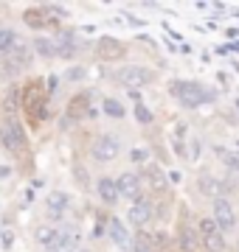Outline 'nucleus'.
I'll use <instances>...</instances> for the list:
<instances>
[{"instance_id": "obj_5", "label": "nucleus", "mask_w": 239, "mask_h": 252, "mask_svg": "<svg viewBox=\"0 0 239 252\" xmlns=\"http://www.w3.org/2000/svg\"><path fill=\"white\" fill-rule=\"evenodd\" d=\"M214 224L220 227V233L234 230V224H237V213H234V207H231L228 199H214Z\"/></svg>"}, {"instance_id": "obj_16", "label": "nucleus", "mask_w": 239, "mask_h": 252, "mask_svg": "<svg viewBox=\"0 0 239 252\" xmlns=\"http://www.w3.org/2000/svg\"><path fill=\"white\" fill-rule=\"evenodd\" d=\"M107 233H110V238L119 247H132V238H129V233H127V227H124V221H119V219H110V224H107Z\"/></svg>"}, {"instance_id": "obj_12", "label": "nucleus", "mask_w": 239, "mask_h": 252, "mask_svg": "<svg viewBox=\"0 0 239 252\" xmlns=\"http://www.w3.org/2000/svg\"><path fill=\"white\" fill-rule=\"evenodd\" d=\"M20 45H23V39H20V34L14 28H0V56H9Z\"/></svg>"}, {"instance_id": "obj_10", "label": "nucleus", "mask_w": 239, "mask_h": 252, "mask_svg": "<svg viewBox=\"0 0 239 252\" xmlns=\"http://www.w3.org/2000/svg\"><path fill=\"white\" fill-rule=\"evenodd\" d=\"M45 205H48V213L54 219H59L71 207V196L68 193H62V190H54V193H48V199H45Z\"/></svg>"}, {"instance_id": "obj_2", "label": "nucleus", "mask_w": 239, "mask_h": 252, "mask_svg": "<svg viewBox=\"0 0 239 252\" xmlns=\"http://www.w3.org/2000/svg\"><path fill=\"white\" fill-rule=\"evenodd\" d=\"M172 93H175V98L180 101L186 109L200 107L202 101L208 98V93L202 90V84H197V81H175V84H172Z\"/></svg>"}, {"instance_id": "obj_27", "label": "nucleus", "mask_w": 239, "mask_h": 252, "mask_svg": "<svg viewBox=\"0 0 239 252\" xmlns=\"http://www.w3.org/2000/svg\"><path fill=\"white\" fill-rule=\"evenodd\" d=\"M84 104H87V98H84V95H79V98H74V101H71V112H74V115H79Z\"/></svg>"}, {"instance_id": "obj_29", "label": "nucleus", "mask_w": 239, "mask_h": 252, "mask_svg": "<svg viewBox=\"0 0 239 252\" xmlns=\"http://www.w3.org/2000/svg\"><path fill=\"white\" fill-rule=\"evenodd\" d=\"M11 174V168H6V165H0V180H3V177H9Z\"/></svg>"}, {"instance_id": "obj_4", "label": "nucleus", "mask_w": 239, "mask_h": 252, "mask_svg": "<svg viewBox=\"0 0 239 252\" xmlns=\"http://www.w3.org/2000/svg\"><path fill=\"white\" fill-rule=\"evenodd\" d=\"M0 143L6 146L9 152H20L23 146H26V132H23V126L17 121H6L3 129H0Z\"/></svg>"}, {"instance_id": "obj_31", "label": "nucleus", "mask_w": 239, "mask_h": 252, "mask_svg": "<svg viewBox=\"0 0 239 252\" xmlns=\"http://www.w3.org/2000/svg\"><path fill=\"white\" fill-rule=\"evenodd\" d=\"M237 252H239V241H237Z\"/></svg>"}, {"instance_id": "obj_30", "label": "nucleus", "mask_w": 239, "mask_h": 252, "mask_svg": "<svg viewBox=\"0 0 239 252\" xmlns=\"http://www.w3.org/2000/svg\"><path fill=\"white\" fill-rule=\"evenodd\" d=\"M237 109H239V98H237Z\"/></svg>"}, {"instance_id": "obj_26", "label": "nucleus", "mask_w": 239, "mask_h": 252, "mask_svg": "<svg viewBox=\"0 0 239 252\" xmlns=\"http://www.w3.org/2000/svg\"><path fill=\"white\" fill-rule=\"evenodd\" d=\"M147 149H132V152H129V160L132 162H147Z\"/></svg>"}, {"instance_id": "obj_8", "label": "nucleus", "mask_w": 239, "mask_h": 252, "mask_svg": "<svg viewBox=\"0 0 239 252\" xmlns=\"http://www.w3.org/2000/svg\"><path fill=\"white\" fill-rule=\"evenodd\" d=\"M116 188H119L121 196L127 199H141V182L135 174H121L119 180H116Z\"/></svg>"}, {"instance_id": "obj_23", "label": "nucleus", "mask_w": 239, "mask_h": 252, "mask_svg": "<svg viewBox=\"0 0 239 252\" xmlns=\"http://www.w3.org/2000/svg\"><path fill=\"white\" fill-rule=\"evenodd\" d=\"M45 17L51 20V17H56V20H68V11L62 9V6H54V3H51V6H45ZM51 23H54V20H51Z\"/></svg>"}, {"instance_id": "obj_24", "label": "nucleus", "mask_w": 239, "mask_h": 252, "mask_svg": "<svg viewBox=\"0 0 239 252\" xmlns=\"http://www.w3.org/2000/svg\"><path fill=\"white\" fill-rule=\"evenodd\" d=\"M135 121H141V124H152V112H149L144 104H135Z\"/></svg>"}, {"instance_id": "obj_17", "label": "nucleus", "mask_w": 239, "mask_h": 252, "mask_svg": "<svg viewBox=\"0 0 239 252\" xmlns=\"http://www.w3.org/2000/svg\"><path fill=\"white\" fill-rule=\"evenodd\" d=\"M54 45H56V56H62V59H71L76 54V45H74V36L71 34H59L54 39Z\"/></svg>"}, {"instance_id": "obj_28", "label": "nucleus", "mask_w": 239, "mask_h": 252, "mask_svg": "<svg viewBox=\"0 0 239 252\" xmlns=\"http://www.w3.org/2000/svg\"><path fill=\"white\" fill-rule=\"evenodd\" d=\"M6 109H14V93H9V98H6Z\"/></svg>"}, {"instance_id": "obj_13", "label": "nucleus", "mask_w": 239, "mask_h": 252, "mask_svg": "<svg viewBox=\"0 0 239 252\" xmlns=\"http://www.w3.org/2000/svg\"><path fill=\"white\" fill-rule=\"evenodd\" d=\"M197 188H200L208 199H222V193H225V185H222L217 177H208V174L197 180Z\"/></svg>"}, {"instance_id": "obj_20", "label": "nucleus", "mask_w": 239, "mask_h": 252, "mask_svg": "<svg viewBox=\"0 0 239 252\" xmlns=\"http://www.w3.org/2000/svg\"><path fill=\"white\" fill-rule=\"evenodd\" d=\"M14 247V230L11 227H0V250L9 252Z\"/></svg>"}, {"instance_id": "obj_11", "label": "nucleus", "mask_w": 239, "mask_h": 252, "mask_svg": "<svg viewBox=\"0 0 239 252\" xmlns=\"http://www.w3.org/2000/svg\"><path fill=\"white\" fill-rule=\"evenodd\" d=\"M96 190H99V199L104 202V205H116L121 199L119 188H116V180H110V177H101L99 185H96Z\"/></svg>"}, {"instance_id": "obj_15", "label": "nucleus", "mask_w": 239, "mask_h": 252, "mask_svg": "<svg viewBox=\"0 0 239 252\" xmlns=\"http://www.w3.org/2000/svg\"><path fill=\"white\" fill-rule=\"evenodd\" d=\"M177 247L183 252H197V247H200V235L194 233L189 224H180V233H177Z\"/></svg>"}, {"instance_id": "obj_18", "label": "nucleus", "mask_w": 239, "mask_h": 252, "mask_svg": "<svg viewBox=\"0 0 239 252\" xmlns=\"http://www.w3.org/2000/svg\"><path fill=\"white\" fill-rule=\"evenodd\" d=\"M34 54L42 56V59H54L56 56L54 39H51V36H37V39H34Z\"/></svg>"}, {"instance_id": "obj_25", "label": "nucleus", "mask_w": 239, "mask_h": 252, "mask_svg": "<svg viewBox=\"0 0 239 252\" xmlns=\"http://www.w3.org/2000/svg\"><path fill=\"white\" fill-rule=\"evenodd\" d=\"M149 182H152V188H155V190H163L166 188V180H163V174H160V171L149 174Z\"/></svg>"}, {"instance_id": "obj_9", "label": "nucleus", "mask_w": 239, "mask_h": 252, "mask_svg": "<svg viewBox=\"0 0 239 252\" xmlns=\"http://www.w3.org/2000/svg\"><path fill=\"white\" fill-rule=\"evenodd\" d=\"M149 216H152V210H149V205L144 202V199H135V202L129 205V210H127V221H132L135 227H144L149 221Z\"/></svg>"}, {"instance_id": "obj_1", "label": "nucleus", "mask_w": 239, "mask_h": 252, "mask_svg": "<svg viewBox=\"0 0 239 252\" xmlns=\"http://www.w3.org/2000/svg\"><path fill=\"white\" fill-rule=\"evenodd\" d=\"M116 79H119L121 87H127L129 93H135V87L152 84L155 81V73L149 70V67H144V64H129V67H121Z\"/></svg>"}, {"instance_id": "obj_22", "label": "nucleus", "mask_w": 239, "mask_h": 252, "mask_svg": "<svg viewBox=\"0 0 239 252\" xmlns=\"http://www.w3.org/2000/svg\"><path fill=\"white\" fill-rule=\"evenodd\" d=\"M217 154H220V160L225 162V165H228L231 171H234V174L239 177V157H234V154L225 152V149H217Z\"/></svg>"}, {"instance_id": "obj_3", "label": "nucleus", "mask_w": 239, "mask_h": 252, "mask_svg": "<svg viewBox=\"0 0 239 252\" xmlns=\"http://www.w3.org/2000/svg\"><path fill=\"white\" fill-rule=\"evenodd\" d=\"M200 244L208 252H225V235L220 233V227L214 224V219H202L200 221Z\"/></svg>"}, {"instance_id": "obj_6", "label": "nucleus", "mask_w": 239, "mask_h": 252, "mask_svg": "<svg viewBox=\"0 0 239 252\" xmlns=\"http://www.w3.org/2000/svg\"><path fill=\"white\" fill-rule=\"evenodd\" d=\"M124 42H119L116 36H101L99 42H96V54H99V59H107V62H113V59H121L124 56Z\"/></svg>"}, {"instance_id": "obj_21", "label": "nucleus", "mask_w": 239, "mask_h": 252, "mask_svg": "<svg viewBox=\"0 0 239 252\" xmlns=\"http://www.w3.org/2000/svg\"><path fill=\"white\" fill-rule=\"evenodd\" d=\"M104 112L110 118H124V107H121V101H116V98H104Z\"/></svg>"}, {"instance_id": "obj_19", "label": "nucleus", "mask_w": 239, "mask_h": 252, "mask_svg": "<svg viewBox=\"0 0 239 252\" xmlns=\"http://www.w3.org/2000/svg\"><path fill=\"white\" fill-rule=\"evenodd\" d=\"M23 20H26V26H31V28H45L48 23H51L42 9H28L26 14H23Z\"/></svg>"}, {"instance_id": "obj_14", "label": "nucleus", "mask_w": 239, "mask_h": 252, "mask_svg": "<svg viewBox=\"0 0 239 252\" xmlns=\"http://www.w3.org/2000/svg\"><path fill=\"white\" fill-rule=\"evenodd\" d=\"M37 241L45 247V252H51V250H56L59 247V241H62V230H56V227H40L37 230Z\"/></svg>"}, {"instance_id": "obj_7", "label": "nucleus", "mask_w": 239, "mask_h": 252, "mask_svg": "<svg viewBox=\"0 0 239 252\" xmlns=\"http://www.w3.org/2000/svg\"><path fill=\"white\" fill-rule=\"evenodd\" d=\"M93 157L99 162H110L119 157V140L116 137H107V135H101L96 143H93Z\"/></svg>"}]
</instances>
